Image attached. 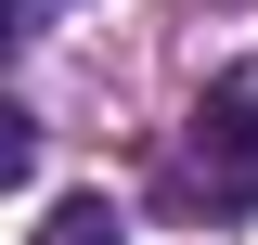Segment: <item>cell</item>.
Masks as SVG:
<instances>
[{
  "label": "cell",
  "instance_id": "obj_3",
  "mask_svg": "<svg viewBox=\"0 0 258 245\" xmlns=\"http://www.w3.org/2000/svg\"><path fill=\"white\" fill-rule=\"evenodd\" d=\"M26 26H52V0H26Z\"/></svg>",
  "mask_w": 258,
  "mask_h": 245
},
{
  "label": "cell",
  "instance_id": "obj_2",
  "mask_svg": "<svg viewBox=\"0 0 258 245\" xmlns=\"http://www.w3.org/2000/svg\"><path fill=\"white\" fill-rule=\"evenodd\" d=\"M26 245H129V219L103 207V194H52V207H39V232Z\"/></svg>",
  "mask_w": 258,
  "mask_h": 245
},
{
  "label": "cell",
  "instance_id": "obj_1",
  "mask_svg": "<svg viewBox=\"0 0 258 245\" xmlns=\"http://www.w3.org/2000/svg\"><path fill=\"white\" fill-rule=\"evenodd\" d=\"M168 194L207 207V219L258 207V65H220V78H207V103H194L181 142H168Z\"/></svg>",
  "mask_w": 258,
  "mask_h": 245
}]
</instances>
